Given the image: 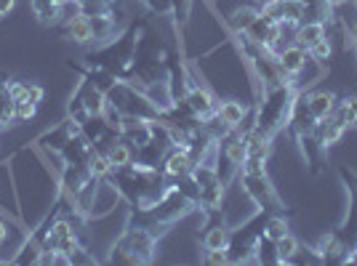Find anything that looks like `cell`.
Returning a JSON list of instances; mask_svg holds the SVG:
<instances>
[{
  "label": "cell",
  "instance_id": "cell-1",
  "mask_svg": "<svg viewBox=\"0 0 357 266\" xmlns=\"http://www.w3.org/2000/svg\"><path fill=\"white\" fill-rule=\"evenodd\" d=\"M171 232V226L158 224L149 219L147 210H134L128 213V221L123 226V235L115 240L109 248L107 264H126V266H147L158 256L160 240Z\"/></svg>",
  "mask_w": 357,
  "mask_h": 266
},
{
  "label": "cell",
  "instance_id": "cell-2",
  "mask_svg": "<svg viewBox=\"0 0 357 266\" xmlns=\"http://www.w3.org/2000/svg\"><path fill=\"white\" fill-rule=\"evenodd\" d=\"M109 178L123 197V203H128V208H134V210H149L171 189V178L165 176L160 168H147L139 163L112 171Z\"/></svg>",
  "mask_w": 357,
  "mask_h": 266
},
{
  "label": "cell",
  "instance_id": "cell-3",
  "mask_svg": "<svg viewBox=\"0 0 357 266\" xmlns=\"http://www.w3.org/2000/svg\"><path fill=\"white\" fill-rule=\"evenodd\" d=\"M147 30V22H131L126 30H120L112 40L96 45L89 51V64L91 67H99V70H107L115 77H126L131 64L136 59V45H139V38Z\"/></svg>",
  "mask_w": 357,
  "mask_h": 266
},
{
  "label": "cell",
  "instance_id": "cell-4",
  "mask_svg": "<svg viewBox=\"0 0 357 266\" xmlns=\"http://www.w3.org/2000/svg\"><path fill=\"white\" fill-rule=\"evenodd\" d=\"M298 96V88L294 86V80H288L278 88H269L264 93H259L253 99V128L264 136H278L288 128V120L294 112V102Z\"/></svg>",
  "mask_w": 357,
  "mask_h": 266
},
{
  "label": "cell",
  "instance_id": "cell-5",
  "mask_svg": "<svg viewBox=\"0 0 357 266\" xmlns=\"http://www.w3.org/2000/svg\"><path fill=\"white\" fill-rule=\"evenodd\" d=\"M238 181L243 187L245 197L253 203V208L267 210V213H288L283 197L278 194L272 178L267 173V160L261 157H245V163L240 168Z\"/></svg>",
  "mask_w": 357,
  "mask_h": 266
},
{
  "label": "cell",
  "instance_id": "cell-6",
  "mask_svg": "<svg viewBox=\"0 0 357 266\" xmlns=\"http://www.w3.org/2000/svg\"><path fill=\"white\" fill-rule=\"evenodd\" d=\"M107 104L112 109H118L123 118H147V120H160V109L149 99L142 88L131 86L128 80L118 77L112 83V88L107 91Z\"/></svg>",
  "mask_w": 357,
  "mask_h": 266
},
{
  "label": "cell",
  "instance_id": "cell-7",
  "mask_svg": "<svg viewBox=\"0 0 357 266\" xmlns=\"http://www.w3.org/2000/svg\"><path fill=\"white\" fill-rule=\"evenodd\" d=\"M245 157H248L245 133L238 128H229L213 147V160H216V171L222 176L224 187H232V181H238V173L245 163Z\"/></svg>",
  "mask_w": 357,
  "mask_h": 266
},
{
  "label": "cell",
  "instance_id": "cell-8",
  "mask_svg": "<svg viewBox=\"0 0 357 266\" xmlns=\"http://www.w3.org/2000/svg\"><path fill=\"white\" fill-rule=\"evenodd\" d=\"M107 112V93L99 91L89 77L80 75L77 86L70 93L67 102V118H73L75 123H86L89 118H102Z\"/></svg>",
  "mask_w": 357,
  "mask_h": 266
},
{
  "label": "cell",
  "instance_id": "cell-9",
  "mask_svg": "<svg viewBox=\"0 0 357 266\" xmlns=\"http://www.w3.org/2000/svg\"><path fill=\"white\" fill-rule=\"evenodd\" d=\"M192 181L197 184V194H200V208H222L224 205V194L227 187L222 184V176L216 171V160H213V152H211L206 160L192 168ZM197 208V210H200Z\"/></svg>",
  "mask_w": 357,
  "mask_h": 266
},
{
  "label": "cell",
  "instance_id": "cell-10",
  "mask_svg": "<svg viewBox=\"0 0 357 266\" xmlns=\"http://www.w3.org/2000/svg\"><path fill=\"white\" fill-rule=\"evenodd\" d=\"M147 213H149V219H155L158 224H165V226L174 229L181 219H187L190 213H197V203L190 200V197L171 181V189H168L155 205L149 208Z\"/></svg>",
  "mask_w": 357,
  "mask_h": 266
},
{
  "label": "cell",
  "instance_id": "cell-11",
  "mask_svg": "<svg viewBox=\"0 0 357 266\" xmlns=\"http://www.w3.org/2000/svg\"><path fill=\"white\" fill-rule=\"evenodd\" d=\"M339 178H342L344 189H347V213H344L342 224L333 229L339 240L347 248H352L357 242V173L349 168H339Z\"/></svg>",
  "mask_w": 357,
  "mask_h": 266
},
{
  "label": "cell",
  "instance_id": "cell-12",
  "mask_svg": "<svg viewBox=\"0 0 357 266\" xmlns=\"http://www.w3.org/2000/svg\"><path fill=\"white\" fill-rule=\"evenodd\" d=\"M77 133H80V123H75L73 118H64L61 123H56L54 128H48V131L40 133V136L32 141V147L43 149L45 155H56V157H59V152L73 141Z\"/></svg>",
  "mask_w": 357,
  "mask_h": 266
},
{
  "label": "cell",
  "instance_id": "cell-13",
  "mask_svg": "<svg viewBox=\"0 0 357 266\" xmlns=\"http://www.w3.org/2000/svg\"><path fill=\"white\" fill-rule=\"evenodd\" d=\"M181 99L190 104V109H192L200 120L213 118V115H216V107H219V99L213 96V91H211L203 80H195V77H190V83H187Z\"/></svg>",
  "mask_w": 357,
  "mask_h": 266
},
{
  "label": "cell",
  "instance_id": "cell-14",
  "mask_svg": "<svg viewBox=\"0 0 357 266\" xmlns=\"http://www.w3.org/2000/svg\"><path fill=\"white\" fill-rule=\"evenodd\" d=\"M56 32H59L61 38H67V40H73V43L83 45V48H96V35H93V30H91L89 16L83 14V11L64 16L59 24H56Z\"/></svg>",
  "mask_w": 357,
  "mask_h": 266
},
{
  "label": "cell",
  "instance_id": "cell-15",
  "mask_svg": "<svg viewBox=\"0 0 357 266\" xmlns=\"http://www.w3.org/2000/svg\"><path fill=\"white\" fill-rule=\"evenodd\" d=\"M118 136L136 152V149L144 147L149 139H152V120H147V118H123V120H120Z\"/></svg>",
  "mask_w": 357,
  "mask_h": 266
},
{
  "label": "cell",
  "instance_id": "cell-16",
  "mask_svg": "<svg viewBox=\"0 0 357 266\" xmlns=\"http://www.w3.org/2000/svg\"><path fill=\"white\" fill-rule=\"evenodd\" d=\"M192 168H195V157L187 147H171V152L165 155L163 165H160V171H163L171 181L190 176V173H192Z\"/></svg>",
  "mask_w": 357,
  "mask_h": 266
},
{
  "label": "cell",
  "instance_id": "cell-17",
  "mask_svg": "<svg viewBox=\"0 0 357 266\" xmlns=\"http://www.w3.org/2000/svg\"><path fill=\"white\" fill-rule=\"evenodd\" d=\"M278 61H280V70H283V72L294 80V77H296V75L307 67L310 54H307V48H301L298 43H288L283 51L278 54Z\"/></svg>",
  "mask_w": 357,
  "mask_h": 266
},
{
  "label": "cell",
  "instance_id": "cell-18",
  "mask_svg": "<svg viewBox=\"0 0 357 266\" xmlns=\"http://www.w3.org/2000/svg\"><path fill=\"white\" fill-rule=\"evenodd\" d=\"M229 240H232V226L227 221H219L213 226L200 229V245L203 251H227L229 248Z\"/></svg>",
  "mask_w": 357,
  "mask_h": 266
},
{
  "label": "cell",
  "instance_id": "cell-19",
  "mask_svg": "<svg viewBox=\"0 0 357 266\" xmlns=\"http://www.w3.org/2000/svg\"><path fill=\"white\" fill-rule=\"evenodd\" d=\"M317 253H320V258H323V264H344L347 261V245H344L342 240H339V235L336 232H328V235H323L320 240H317Z\"/></svg>",
  "mask_w": 357,
  "mask_h": 266
},
{
  "label": "cell",
  "instance_id": "cell-20",
  "mask_svg": "<svg viewBox=\"0 0 357 266\" xmlns=\"http://www.w3.org/2000/svg\"><path fill=\"white\" fill-rule=\"evenodd\" d=\"M344 133H347V128L333 118V112L328 118L317 120V125H314V139H317V144L323 149H331L333 144H339L344 139Z\"/></svg>",
  "mask_w": 357,
  "mask_h": 266
},
{
  "label": "cell",
  "instance_id": "cell-21",
  "mask_svg": "<svg viewBox=\"0 0 357 266\" xmlns=\"http://www.w3.org/2000/svg\"><path fill=\"white\" fill-rule=\"evenodd\" d=\"M91 155H93V144H91L83 133H77L73 141L59 152V160L70 165H89Z\"/></svg>",
  "mask_w": 357,
  "mask_h": 266
},
{
  "label": "cell",
  "instance_id": "cell-22",
  "mask_svg": "<svg viewBox=\"0 0 357 266\" xmlns=\"http://www.w3.org/2000/svg\"><path fill=\"white\" fill-rule=\"evenodd\" d=\"M323 38H328V27L326 22H314V19H307L301 22L296 30H294V43H298L301 48H312L314 43H320Z\"/></svg>",
  "mask_w": 357,
  "mask_h": 266
},
{
  "label": "cell",
  "instance_id": "cell-23",
  "mask_svg": "<svg viewBox=\"0 0 357 266\" xmlns=\"http://www.w3.org/2000/svg\"><path fill=\"white\" fill-rule=\"evenodd\" d=\"M307 102H310V109H312L314 118L323 120V118H328L333 109H336V102H339V96H336L333 91L312 88V91H307Z\"/></svg>",
  "mask_w": 357,
  "mask_h": 266
},
{
  "label": "cell",
  "instance_id": "cell-24",
  "mask_svg": "<svg viewBox=\"0 0 357 266\" xmlns=\"http://www.w3.org/2000/svg\"><path fill=\"white\" fill-rule=\"evenodd\" d=\"M251 112H253V107L248 109L245 104L232 102V99H229V102H219V107H216V118L222 120L227 128H238L240 123L248 118Z\"/></svg>",
  "mask_w": 357,
  "mask_h": 266
},
{
  "label": "cell",
  "instance_id": "cell-25",
  "mask_svg": "<svg viewBox=\"0 0 357 266\" xmlns=\"http://www.w3.org/2000/svg\"><path fill=\"white\" fill-rule=\"evenodd\" d=\"M32 14L45 27H56L64 19V6H59L56 0H32Z\"/></svg>",
  "mask_w": 357,
  "mask_h": 266
},
{
  "label": "cell",
  "instance_id": "cell-26",
  "mask_svg": "<svg viewBox=\"0 0 357 266\" xmlns=\"http://www.w3.org/2000/svg\"><path fill=\"white\" fill-rule=\"evenodd\" d=\"M333 118L339 120L347 131H349V128H357V93L339 96L336 109H333Z\"/></svg>",
  "mask_w": 357,
  "mask_h": 266
},
{
  "label": "cell",
  "instance_id": "cell-27",
  "mask_svg": "<svg viewBox=\"0 0 357 266\" xmlns=\"http://www.w3.org/2000/svg\"><path fill=\"white\" fill-rule=\"evenodd\" d=\"M245 147H248V157H261V160H269L272 155V147H275V139L272 136H264L256 128L245 133Z\"/></svg>",
  "mask_w": 357,
  "mask_h": 266
},
{
  "label": "cell",
  "instance_id": "cell-28",
  "mask_svg": "<svg viewBox=\"0 0 357 266\" xmlns=\"http://www.w3.org/2000/svg\"><path fill=\"white\" fill-rule=\"evenodd\" d=\"M14 96H11V80L8 77H0V131L14 125Z\"/></svg>",
  "mask_w": 357,
  "mask_h": 266
},
{
  "label": "cell",
  "instance_id": "cell-29",
  "mask_svg": "<svg viewBox=\"0 0 357 266\" xmlns=\"http://www.w3.org/2000/svg\"><path fill=\"white\" fill-rule=\"evenodd\" d=\"M105 155H107V160H109V165H112V171H120V168H126V165L134 163V149L128 147L120 136L105 149Z\"/></svg>",
  "mask_w": 357,
  "mask_h": 266
},
{
  "label": "cell",
  "instance_id": "cell-30",
  "mask_svg": "<svg viewBox=\"0 0 357 266\" xmlns=\"http://www.w3.org/2000/svg\"><path fill=\"white\" fill-rule=\"evenodd\" d=\"M40 256H43V245H40L38 240H32V237H24V242H22V248L14 253L11 264H16V266L40 264Z\"/></svg>",
  "mask_w": 357,
  "mask_h": 266
},
{
  "label": "cell",
  "instance_id": "cell-31",
  "mask_svg": "<svg viewBox=\"0 0 357 266\" xmlns=\"http://www.w3.org/2000/svg\"><path fill=\"white\" fill-rule=\"evenodd\" d=\"M11 96L14 102H43V88L38 83H22V80H11Z\"/></svg>",
  "mask_w": 357,
  "mask_h": 266
},
{
  "label": "cell",
  "instance_id": "cell-32",
  "mask_svg": "<svg viewBox=\"0 0 357 266\" xmlns=\"http://www.w3.org/2000/svg\"><path fill=\"white\" fill-rule=\"evenodd\" d=\"M288 232H291V226H288L285 213H269L267 224H264V232H261V235L267 237V240H272V242H278V240H283Z\"/></svg>",
  "mask_w": 357,
  "mask_h": 266
},
{
  "label": "cell",
  "instance_id": "cell-33",
  "mask_svg": "<svg viewBox=\"0 0 357 266\" xmlns=\"http://www.w3.org/2000/svg\"><path fill=\"white\" fill-rule=\"evenodd\" d=\"M298 245H301V242H298V240L291 235V232H288L283 240H278V242H275V251H278V264H280V266L291 264V258L296 256Z\"/></svg>",
  "mask_w": 357,
  "mask_h": 266
},
{
  "label": "cell",
  "instance_id": "cell-34",
  "mask_svg": "<svg viewBox=\"0 0 357 266\" xmlns=\"http://www.w3.org/2000/svg\"><path fill=\"white\" fill-rule=\"evenodd\" d=\"M89 171H91V176H96V178H109V176H112V165H109V160H107L105 152L93 149V155L89 157Z\"/></svg>",
  "mask_w": 357,
  "mask_h": 266
},
{
  "label": "cell",
  "instance_id": "cell-35",
  "mask_svg": "<svg viewBox=\"0 0 357 266\" xmlns=\"http://www.w3.org/2000/svg\"><path fill=\"white\" fill-rule=\"evenodd\" d=\"M168 14L174 16L178 27H184L192 14V0H168Z\"/></svg>",
  "mask_w": 357,
  "mask_h": 266
},
{
  "label": "cell",
  "instance_id": "cell-36",
  "mask_svg": "<svg viewBox=\"0 0 357 266\" xmlns=\"http://www.w3.org/2000/svg\"><path fill=\"white\" fill-rule=\"evenodd\" d=\"M256 264H278V251L275 242L261 235L256 242Z\"/></svg>",
  "mask_w": 357,
  "mask_h": 266
},
{
  "label": "cell",
  "instance_id": "cell-37",
  "mask_svg": "<svg viewBox=\"0 0 357 266\" xmlns=\"http://www.w3.org/2000/svg\"><path fill=\"white\" fill-rule=\"evenodd\" d=\"M307 54H310L314 61H323V64H328V61L333 59V38H331V35H328V38H323V40H320V43H314Z\"/></svg>",
  "mask_w": 357,
  "mask_h": 266
},
{
  "label": "cell",
  "instance_id": "cell-38",
  "mask_svg": "<svg viewBox=\"0 0 357 266\" xmlns=\"http://www.w3.org/2000/svg\"><path fill=\"white\" fill-rule=\"evenodd\" d=\"M291 264H323V258H320V253L317 248H304V245H298L296 256L291 258Z\"/></svg>",
  "mask_w": 357,
  "mask_h": 266
},
{
  "label": "cell",
  "instance_id": "cell-39",
  "mask_svg": "<svg viewBox=\"0 0 357 266\" xmlns=\"http://www.w3.org/2000/svg\"><path fill=\"white\" fill-rule=\"evenodd\" d=\"M67 264H73V266H80V264H96V256L86 248V245H77L70 256H67Z\"/></svg>",
  "mask_w": 357,
  "mask_h": 266
},
{
  "label": "cell",
  "instance_id": "cell-40",
  "mask_svg": "<svg viewBox=\"0 0 357 266\" xmlns=\"http://www.w3.org/2000/svg\"><path fill=\"white\" fill-rule=\"evenodd\" d=\"M35 112H38V104L35 102H16L14 120L16 123H30V120L35 118Z\"/></svg>",
  "mask_w": 357,
  "mask_h": 266
},
{
  "label": "cell",
  "instance_id": "cell-41",
  "mask_svg": "<svg viewBox=\"0 0 357 266\" xmlns=\"http://www.w3.org/2000/svg\"><path fill=\"white\" fill-rule=\"evenodd\" d=\"M203 261L211 266H224V264H229V253L227 251H203Z\"/></svg>",
  "mask_w": 357,
  "mask_h": 266
},
{
  "label": "cell",
  "instance_id": "cell-42",
  "mask_svg": "<svg viewBox=\"0 0 357 266\" xmlns=\"http://www.w3.org/2000/svg\"><path fill=\"white\" fill-rule=\"evenodd\" d=\"M14 6H16V0H0V16L11 14V11H14Z\"/></svg>",
  "mask_w": 357,
  "mask_h": 266
},
{
  "label": "cell",
  "instance_id": "cell-43",
  "mask_svg": "<svg viewBox=\"0 0 357 266\" xmlns=\"http://www.w3.org/2000/svg\"><path fill=\"white\" fill-rule=\"evenodd\" d=\"M6 237H8V224L3 219V213H0V245L6 242Z\"/></svg>",
  "mask_w": 357,
  "mask_h": 266
},
{
  "label": "cell",
  "instance_id": "cell-44",
  "mask_svg": "<svg viewBox=\"0 0 357 266\" xmlns=\"http://www.w3.org/2000/svg\"><path fill=\"white\" fill-rule=\"evenodd\" d=\"M344 264H355L357 266V242L349 248V251H347V261H344Z\"/></svg>",
  "mask_w": 357,
  "mask_h": 266
},
{
  "label": "cell",
  "instance_id": "cell-45",
  "mask_svg": "<svg viewBox=\"0 0 357 266\" xmlns=\"http://www.w3.org/2000/svg\"><path fill=\"white\" fill-rule=\"evenodd\" d=\"M142 3L147 6V8L152 11V14H158V0H142Z\"/></svg>",
  "mask_w": 357,
  "mask_h": 266
},
{
  "label": "cell",
  "instance_id": "cell-46",
  "mask_svg": "<svg viewBox=\"0 0 357 266\" xmlns=\"http://www.w3.org/2000/svg\"><path fill=\"white\" fill-rule=\"evenodd\" d=\"M158 14H168V0H158Z\"/></svg>",
  "mask_w": 357,
  "mask_h": 266
},
{
  "label": "cell",
  "instance_id": "cell-47",
  "mask_svg": "<svg viewBox=\"0 0 357 266\" xmlns=\"http://www.w3.org/2000/svg\"><path fill=\"white\" fill-rule=\"evenodd\" d=\"M352 48H355V54H357V27H355V32H352Z\"/></svg>",
  "mask_w": 357,
  "mask_h": 266
},
{
  "label": "cell",
  "instance_id": "cell-48",
  "mask_svg": "<svg viewBox=\"0 0 357 266\" xmlns=\"http://www.w3.org/2000/svg\"><path fill=\"white\" fill-rule=\"evenodd\" d=\"M77 6H89V3H96V0H75Z\"/></svg>",
  "mask_w": 357,
  "mask_h": 266
},
{
  "label": "cell",
  "instance_id": "cell-49",
  "mask_svg": "<svg viewBox=\"0 0 357 266\" xmlns=\"http://www.w3.org/2000/svg\"><path fill=\"white\" fill-rule=\"evenodd\" d=\"M56 3H59V6H67V3H73V0H56Z\"/></svg>",
  "mask_w": 357,
  "mask_h": 266
}]
</instances>
